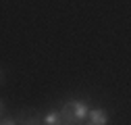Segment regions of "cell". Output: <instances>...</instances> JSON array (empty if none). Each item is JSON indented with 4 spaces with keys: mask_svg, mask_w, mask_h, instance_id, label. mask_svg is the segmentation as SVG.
I'll list each match as a JSON object with an SVG mask.
<instances>
[{
    "mask_svg": "<svg viewBox=\"0 0 131 125\" xmlns=\"http://www.w3.org/2000/svg\"><path fill=\"white\" fill-rule=\"evenodd\" d=\"M67 104H69V108H71V113H73L75 121H77V123H83L85 117H88V111H90L88 104H85L83 100H69Z\"/></svg>",
    "mask_w": 131,
    "mask_h": 125,
    "instance_id": "6da1fadb",
    "label": "cell"
},
{
    "mask_svg": "<svg viewBox=\"0 0 131 125\" xmlns=\"http://www.w3.org/2000/svg\"><path fill=\"white\" fill-rule=\"evenodd\" d=\"M88 123L90 125H106L108 123V115L106 111H102V108H92V111H88Z\"/></svg>",
    "mask_w": 131,
    "mask_h": 125,
    "instance_id": "7a4b0ae2",
    "label": "cell"
},
{
    "mask_svg": "<svg viewBox=\"0 0 131 125\" xmlns=\"http://www.w3.org/2000/svg\"><path fill=\"white\" fill-rule=\"evenodd\" d=\"M60 119H62V123H67V125H77V121H75V117H73V113H71V108H69V104H62V108H60Z\"/></svg>",
    "mask_w": 131,
    "mask_h": 125,
    "instance_id": "3957f363",
    "label": "cell"
},
{
    "mask_svg": "<svg viewBox=\"0 0 131 125\" xmlns=\"http://www.w3.org/2000/svg\"><path fill=\"white\" fill-rule=\"evenodd\" d=\"M42 123H46V125H60V123H62L60 113H58V111H50V113H46L44 119H42Z\"/></svg>",
    "mask_w": 131,
    "mask_h": 125,
    "instance_id": "277c9868",
    "label": "cell"
},
{
    "mask_svg": "<svg viewBox=\"0 0 131 125\" xmlns=\"http://www.w3.org/2000/svg\"><path fill=\"white\" fill-rule=\"evenodd\" d=\"M0 123H4V125H13V123H17V121H15L13 117H4V119L0 121Z\"/></svg>",
    "mask_w": 131,
    "mask_h": 125,
    "instance_id": "5b68a950",
    "label": "cell"
},
{
    "mask_svg": "<svg viewBox=\"0 0 131 125\" xmlns=\"http://www.w3.org/2000/svg\"><path fill=\"white\" fill-rule=\"evenodd\" d=\"M0 111H2V104H0Z\"/></svg>",
    "mask_w": 131,
    "mask_h": 125,
    "instance_id": "8992f818",
    "label": "cell"
}]
</instances>
